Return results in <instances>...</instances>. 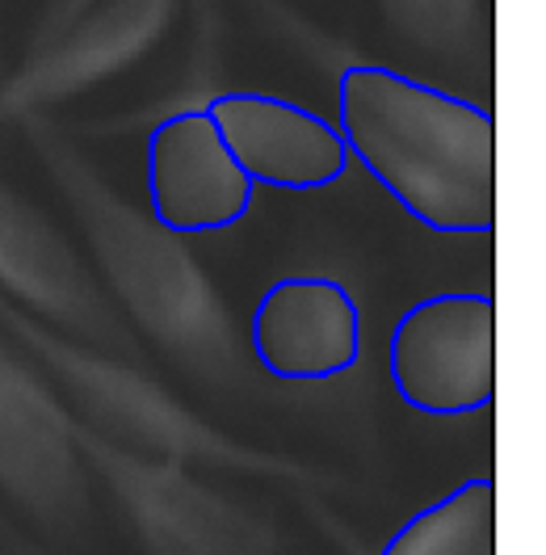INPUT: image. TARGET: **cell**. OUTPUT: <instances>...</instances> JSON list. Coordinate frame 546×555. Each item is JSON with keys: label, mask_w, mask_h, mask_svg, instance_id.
<instances>
[{"label": "cell", "mask_w": 546, "mask_h": 555, "mask_svg": "<svg viewBox=\"0 0 546 555\" xmlns=\"http://www.w3.org/2000/svg\"><path fill=\"white\" fill-rule=\"evenodd\" d=\"M349 156L442 236H487L496 215V135L483 105L387 64H349L337 89Z\"/></svg>", "instance_id": "obj_1"}, {"label": "cell", "mask_w": 546, "mask_h": 555, "mask_svg": "<svg viewBox=\"0 0 546 555\" xmlns=\"http://www.w3.org/2000/svg\"><path fill=\"white\" fill-rule=\"evenodd\" d=\"M395 396L425 416L483 413L496 396V308L483 291L416 299L387 341Z\"/></svg>", "instance_id": "obj_2"}, {"label": "cell", "mask_w": 546, "mask_h": 555, "mask_svg": "<svg viewBox=\"0 0 546 555\" xmlns=\"http://www.w3.org/2000/svg\"><path fill=\"white\" fill-rule=\"evenodd\" d=\"M84 447L152 555H273L270 530L239 514L214 488L181 476L177 467L139 463L102 442Z\"/></svg>", "instance_id": "obj_3"}, {"label": "cell", "mask_w": 546, "mask_h": 555, "mask_svg": "<svg viewBox=\"0 0 546 555\" xmlns=\"http://www.w3.org/2000/svg\"><path fill=\"white\" fill-rule=\"evenodd\" d=\"M147 207L172 236L236 228L252 210L257 185L239 173L206 109H181L147 135Z\"/></svg>", "instance_id": "obj_4"}, {"label": "cell", "mask_w": 546, "mask_h": 555, "mask_svg": "<svg viewBox=\"0 0 546 555\" xmlns=\"http://www.w3.org/2000/svg\"><path fill=\"white\" fill-rule=\"evenodd\" d=\"M239 173L273 190H324L349 169L337 122L277 93H219L203 105Z\"/></svg>", "instance_id": "obj_5"}, {"label": "cell", "mask_w": 546, "mask_h": 555, "mask_svg": "<svg viewBox=\"0 0 546 555\" xmlns=\"http://www.w3.org/2000/svg\"><path fill=\"white\" fill-rule=\"evenodd\" d=\"M248 346L273 379H337L362 358V308L337 278H282L252 308Z\"/></svg>", "instance_id": "obj_6"}, {"label": "cell", "mask_w": 546, "mask_h": 555, "mask_svg": "<svg viewBox=\"0 0 546 555\" xmlns=\"http://www.w3.org/2000/svg\"><path fill=\"white\" fill-rule=\"evenodd\" d=\"M0 492L51 530L89 514V476L55 416L30 404H0Z\"/></svg>", "instance_id": "obj_7"}, {"label": "cell", "mask_w": 546, "mask_h": 555, "mask_svg": "<svg viewBox=\"0 0 546 555\" xmlns=\"http://www.w3.org/2000/svg\"><path fill=\"white\" fill-rule=\"evenodd\" d=\"M378 555H496L492 480H467L412 514Z\"/></svg>", "instance_id": "obj_8"}, {"label": "cell", "mask_w": 546, "mask_h": 555, "mask_svg": "<svg viewBox=\"0 0 546 555\" xmlns=\"http://www.w3.org/2000/svg\"><path fill=\"white\" fill-rule=\"evenodd\" d=\"M4 555H38L35 547H26V543H17V534L4 526Z\"/></svg>", "instance_id": "obj_9"}]
</instances>
